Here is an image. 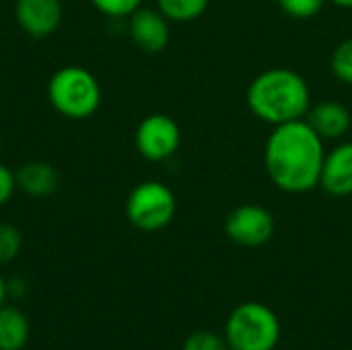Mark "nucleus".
<instances>
[{"instance_id": "1", "label": "nucleus", "mask_w": 352, "mask_h": 350, "mask_svg": "<svg viewBox=\"0 0 352 350\" xmlns=\"http://www.w3.org/2000/svg\"><path fill=\"white\" fill-rule=\"evenodd\" d=\"M324 159V140L305 120L272 126L264 144L266 175L287 194H307L320 188Z\"/></svg>"}, {"instance_id": "2", "label": "nucleus", "mask_w": 352, "mask_h": 350, "mask_svg": "<svg viewBox=\"0 0 352 350\" xmlns=\"http://www.w3.org/2000/svg\"><path fill=\"white\" fill-rule=\"evenodd\" d=\"M245 101L258 120L280 126L305 120L311 107V91L303 74L293 68L274 66L260 72L250 83Z\"/></svg>"}, {"instance_id": "3", "label": "nucleus", "mask_w": 352, "mask_h": 350, "mask_svg": "<svg viewBox=\"0 0 352 350\" xmlns=\"http://www.w3.org/2000/svg\"><path fill=\"white\" fill-rule=\"evenodd\" d=\"M47 99L60 116L87 120L101 105V85L91 70L74 64L64 66L50 76Z\"/></svg>"}, {"instance_id": "4", "label": "nucleus", "mask_w": 352, "mask_h": 350, "mask_svg": "<svg viewBox=\"0 0 352 350\" xmlns=\"http://www.w3.org/2000/svg\"><path fill=\"white\" fill-rule=\"evenodd\" d=\"M225 340L229 350H274L280 340V322L268 305L248 301L227 318Z\"/></svg>"}, {"instance_id": "5", "label": "nucleus", "mask_w": 352, "mask_h": 350, "mask_svg": "<svg viewBox=\"0 0 352 350\" xmlns=\"http://www.w3.org/2000/svg\"><path fill=\"white\" fill-rule=\"evenodd\" d=\"M175 210L177 200L173 190L159 179L140 182L126 198V219L142 233H157L165 229L173 221Z\"/></svg>"}, {"instance_id": "6", "label": "nucleus", "mask_w": 352, "mask_h": 350, "mask_svg": "<svg viewBox=\"0 0 352 350\" xmlns=\"http://www.w3.org/2000/svg\"><path fill=\"white\" fill-rule=\"evenodd\" d=\"M182 144V130L167 113H151L140 120L134 132V146L138 155L151 163L171 159Z\"/></svg>"}, {"instance_id": "7", "label": "nucleus", "mask_w": 352, "mask_h": 350, "mask_svg": "<svg viewBox=\"0 0 352 350\" xmlns=\"http://www.w3.org/2000/svg\"><path fill=\"white\" fill-rule=\"evenodd\" d=\"M227 237L241 248H260L274 235V217L260 204H241L225 219Z\"/></svg>"}, {"instance_id": "8", "label": "nucleus", "mask_w": 352, "mask_h": 350, "mask_svg": "<svg viewBox=\"0 0 352 350\" xmlns=\"http://www.w3.org/2000/svg\"><path fill=\"white\" fill-rule=\"evenodd\" d=\"M128 35L144 54H161L171 39V23L159 8L140 6L128 17Z\"/></svg>"}, {"instance_id": "9", "label": "nucleus", "mask_w": 352, "mask_h": 350, "mask_svg": "<svg viewBox=\"0 0 352 350\" xmlns=\"http://www.w3.org/2000/svg\"><path fill=\"white\" fill-rule=\"evenodd\" d=\"M14 19L25 35L31 39H45L60 29L64 6L62 0H16Z\"/></svg>"}, {"instance_id": "10", "label": "nucleus", "mask_w": 352, "mask_h": 350, "mask_svg": "<svg viewBox=\"0 0 352 350\" xmlns=\"http://www.w3.org/2000/svg\"><path fill=\"white\" fill-rule=\"evenodd\" d=\"M320 188L334 198L352 196V142H340L326 153Z\"/></svg>"}, {"instance_id": "11", "label": "nucleus", "mask_w": 352, "mask_h": 350, "mask_svg": "<svg viewBox=\"0 0 352 350\" xmlns=\"http://www.w3.org/2000/svg\"><path fill=\"white\" fill-rule=\"evenodd\" d=\"M305 122L314 128V132L322 140H340L352 128V113L346 105L334 99H326L320 103H311Z\"/></svg>"}, {"instance_id": "12", "label": "nucleus", "mask_w": 352, "mask_h": 350, "mask_svg": "<svg viewBox=\"0 0 352 350\" xmlns=\"http://www.w3.org/2000/svg\"><path fill=\"white\" fill-rule=\"evenodd\" d=\"M16 188L31 198H47L60 186V175L45 161H29L16 169Z\"/></svg>"}, {"instance_id": "13", "label": "nucleus", "mask_w": 352, "mask_h": 350, "mask_svg": "<svg viewBox=\"0 0 352 350\" xmlns=\"http://www.w3.org/2000/svg\"><path fill=\"white\" fill-rule=\"evenodd\" d=\"M31 334L27 316L14 305L0 307V350H21Z\"/></svg>"}, {"instance_id": "14", "label": "nucleus", "mask_w": 352, "mask_h": 350, "mask_svg": "<svg viewBox=\"0 0 352 350\" xmlns=\"http://www.w3.org/2000/svg\"><path fill=\"white\" fill-rule=\"evenodd\" d=\"M210 0H157V8L169 19V23H192L200 19Z\"/></svg>"}, {"instance_id": "15", "label": "nucleus", "mask_w": 352, "mask_h": 350, "mask_svg": "<svg viewBox=\"0 0 352 350\" xmlns=\"http://www.w3.org/2000/svg\"><path fill=\"white\" fill-rule=\"evenodd\" d=\"M21 248H23L21 231L10 223H0V268L14 262V258L21 254Z\"/></svg>"}, {"instance_id": "16", "label": "nucleus", "mask_w": 352, "mask_h": 350, "mask_svg": "<svg viewBox=\"0 0 352 350\" xmlns=\"http://www.w3.org/2000/svg\"><path fill=\"white\" fill-rule=\"evenodd\" d=\"M330 68L340 83L352 85V37L336 45V50L332 52Z\"/></svg>"}, {"instance_id": "17", "label": "nucleus", "mask_w": 352, "mask_h": 350, "mask_svg": "<svg viewBox=\"0 0 352 350\" xmlns=\"http://www.w3.org/2000/svg\"><path fill=\"white\" fill-rule=\"evenodd\" d=\"M276 2L283 8V12H287L291 19L307 21L320 14L328 0H276Z\"/></svg>"}, {"instance_id": "18", "label": "nucleus", "mask_w": 352, "mask_h": 350, "mask_svg": "<svg viewBox=\"0 0 352 350\" xmlns=\"http://www.w3.org/2000/svg\"><path fill=\"white\" fill-rule=\"evenodd\" d=\"M103 17L109 19H128L134 10L142 6L144 0H89Z\"/></svg>"}, {"instance_id": "19", "label": "nucleus", "mask_w": 352, "mask_h": 350, "mask_svg": "<svg viewBox=\"0 0 352 350\" xmlns=\"http://www.w3.org/2000/svg\"><path fill=\"white\" fill-rule=\"evenodd\" d=\"M182 350H229V344L225 336H219L208 330H198L184 340Z\"/></svg>"}, {"instance_id": "20", "label": "nucleus", "mask_w": 352, "mask_h": 350, "mask_svg": "<svg viewBox=\"0 0 352 350\" xmlns=\"http://www.w3.org/2000/svg\"><path fill=\"white\" fill-rule=\"evenodd\" d=\"M16 175L10 167H6L4 163H0V208L4 204H8L16 192Z\"/></svg>"}, {"instance_id": "21", "label": "nucleus", "mask_w": 352, "mask_h": 350, "mask_svg": "<svg viewBox=\"0 0 352 350\" xmlns=\"http://www.w3.org/2000/svg\"><path fill=\"white\" fill-rule=\"evenodd\" d=\"M6 295H8V283H6V281H4V276L0 274V307L4 305Z\"/></svg>"}, {"instance_id": "22", "label": "nucleus", "mask_w": 352, "mask_h": 350, "mask_svg": "<svg viewBox=\"0 0 352 350\" xmlns=\"http://www.w3.org/2000/svg\"><path fill=\"white\" fill-rule=\"evenodd\" d=\"M328 2H332L340 8H352V0H328Z\"/></svg>"}, {"instance_id": "23", "label": "nucleus", "mask_w": 352, "mask_h": 350, "mask_svg": "<svg viewBox=\"0 0 352 350\" xmlns=\"http://www.w3.org/2000/svg\"><path fill=\"white\" fill-rule=\"evenodd\" d=\"M351 350H352V349H351Z\"/></svg>"}]
</instances>
